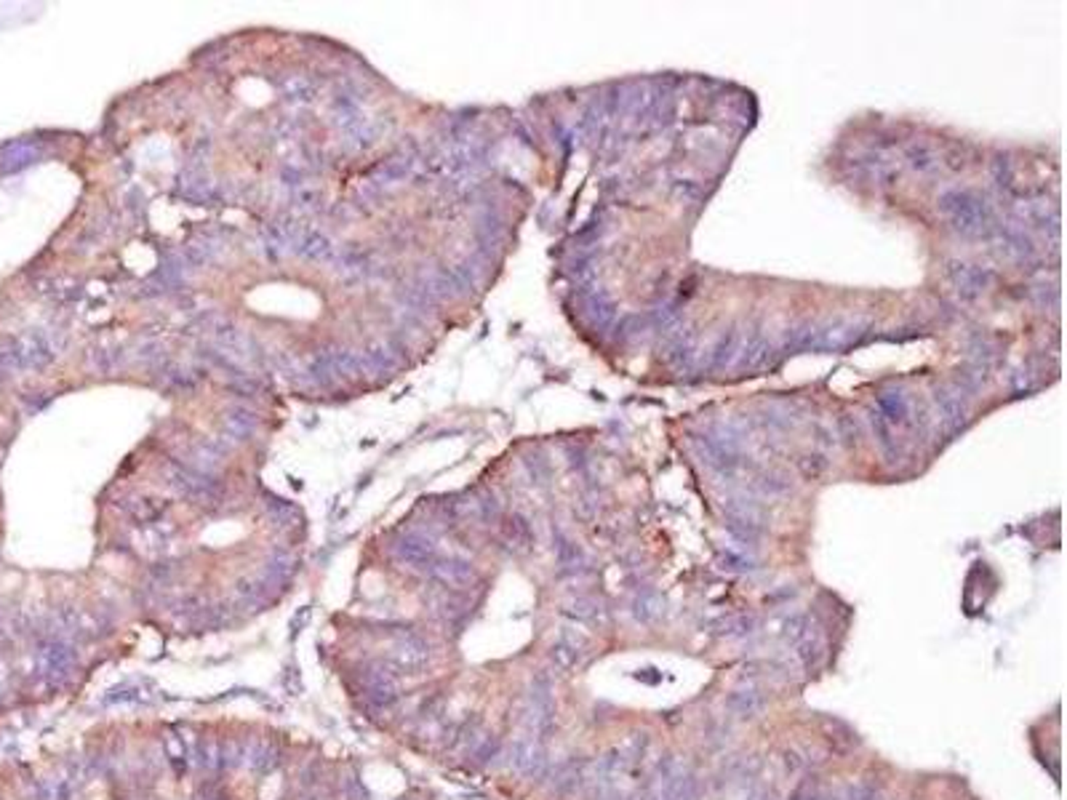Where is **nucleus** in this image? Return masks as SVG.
Instances as JSON below:
<instances>
[{"label":"nucleus","instance_id":"nucleus-1","mask_svg":"<svg viewBox=\"0 0 1067 800\" xmlns=\"http://www.w3.org/2000/svg\"><path fill=\"white\" fill-rule=\"evenodd\" d=\"M939 211L942 216L961 232L966 235H979L993 224V211L990 206L969 192V189H947L939 195Z\"/></svg>","mask_w":1067,"mask_h":800},{"label":"nucleus","instance_id":"nucleus-2","mask_svg":"<svg viewBox=\"0 0 1067 800\" xmlns=\"http://www.w3.org/2000/svg\"><path fill=\"white\" fill-rule=\"evenodd\" d=\"M947 275H950L953 286L958 289V294L966 297V299L979 297L993 281V273H987L982 267H974V265H950Z\"/></svg>","mask_w":1067,"mask_h":800},{"label":"nucleus","instance_id":"nucleus-3","mask_svg":"<svg viewBox=\"0 0 1067 800\" xmlns=\"http://www.w3.org/2000/svg\"><path fill=\"white\" fill-rule=\"evenodd\" d=\"M936 403H939V408L944 411V419H947L953 427H958V425L963 422L961 398H955V395H950V392H936Z\"/></svg>","mask_w":1067,"mask_h":800},{"label":"nucleus","instance_id":"nucleus-4","mask_svg":"<svg viewBox=\"0 0 1067 800\" xmlns=\"http://www.w3.org/2000/svg\"><path fill=\"white\" fill-rule=\"evenodd\" d=\"M740 336L737 333H729V336H724L721 339V344L716 347V355H713V366H726V363H732V358L740 352Z\"/></svg>","mask_w":1067,"mask_h":800},{"label":"nucleus","instance_id":"nucleus-5","mask_svg":"<svg viewBox=\"0 0 1067 800\" xmlns=\"http://www.w3.org/2000/svg\"><path fill=\"white\" fill-rule=\"evenodd\" d=\"M908 160H910V165H913L915 171H931V168H936V156H934L926 145H913V147L908 150Z\"/></svg>","mask_w":1067,"mask_h":800},{"label":"nucleus","instance_id":"nucleus-6","mask_svg":"<svg viewBox=\"0 0 1067 800\" xmlns=\"http://www.w3.org/2000/svg\"><path fill=\"white\" fill-rule=\"evenodd\" d=\"M809 800H819V798H809Z\"/></svg>","mask_w":1067,"mask_h":800}]
</instances>
